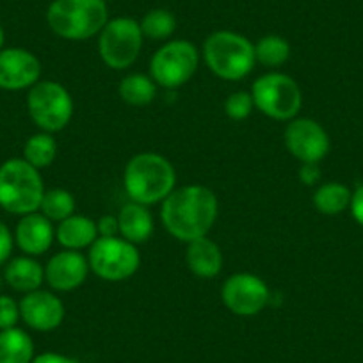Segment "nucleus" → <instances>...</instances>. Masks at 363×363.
Instances as JSON below:
<instances>
[{
    "mask_svg": "<svg viewBox=\"0 0 363 363\" xmlns=\"http://www.w3.org/2000/svg\"><path fill=\"white\" fill-rule=\"evenodd\" d=\"M45 186L40 169L26 159H9L0 166V207L15 216L40 211Z\"/></svg>",
    "mask_w": 363,
    "mask_h": 363,
    "instance_id": "4",
    "label": "nucleus"
},
{
    "mask_svg": "<svg viewBox=\"0 0 363 363\" xmlns=\"http://www.w3.org/2000/svg\"><path fill=\"white\" fill-rule=\"evenodd\" d=\"M30 363H79V362L69 358V356L59 354V352H43V354L34 356V359Z\"/></svg>",
    "mask_w": 363,
    "mask_h": 363,
    "instance_id": "34",
    "label": "nucleus"
},
{
    "mask_svg": "<svg viewBox=\"0 0 363 363\" xmlns=\"http://www.w3.org/2000/svg\"><path fill=\"white\" fill-rule=\"evenodd\" d=\"M253 109V96H251V93H247V91H235V93H232L225 102L226 116L233 121H242L246 120V118H250Z\"/></svg>",
    "mask_w": 363,
    "mask_h": 363,
    "instance_id": "28",
    "label": "nucleus"
},
{
    "mask_svg": "<svg viewBox=\"0 0 363 363\" xmlns=\"http://www.w3.org/2000/svg\"><path fill=\"white\" fill-rule=\"evenodd\" d=\"M323 178V171H320L319 164H301L299 167V180L305 186H317Z\"/></svg>",
    "mask_w": 363,
    "mask_h": 363,
    "instance_id": "32",
    "label": "nucleus"
},
{
    "mask_svg": "<svg viewBox=\"0 0 363 363\" xmlns=\"http://www.w3.org/2000/svg\"><path fill=\"white\" fill-rule=\"evenodd\" d=\"M75 198L66 189H48L45 191L41 200V214L52 223H61L75 214Z\"/></svg>",
    "mask_w": 363,
    "mask_h": 363,
    "instance_id": "26",
    "label": "nucleus"
},
{
    "mask_svg": "<svg viewBox=\"0 0 363 363\" xmlns=\"http://www.w3.org/2000/svg\"><path fill=\"white\" fill-rule=\"evenodd\" d=\"M107 22L106 0H54L47 9L48 27L62 40H91L102 33Z\"/></svg>",
    "mask_w": 363,
    "mask_h": 363,
    "instance_id": "3",
    "label": "nucleus"
},
{
    "mask_svg": "<svg viewBox=\"0 0 363 363\" xmlns=\"http://www.w3.org/2000/svg\"><path fill=\"white\" fill-rule=\"evenodd\" d=\"M349 208H351V214L352 218H354V221L358 223L359 226H363V186H359L358 189L352 193Z\"/></svg>",
    "mask_w": 363,
    "mask_h": 363,
    "instance_id": "33",
    "label": "nucleus"
},
{
    "mask_svg": "<svg viewBox=\"0 0 363 363\" xmlns=\"http://www.w3.org/2000/svg\"><path fill=\"white\" fill-rule=\"evenodd\" d=\"M285 146L301 164H319L330 153V135L310 118H294L285 127Z\"/></svg>",
    "mask_w": 363,
    "mask_h": 363,
    "instance_id": "12",
    "label": "nucleus"
},
{
    "mask_svg": "<svg viewBox=\"0 0 363 363\" xmlns=\"http://www.w3.org/2000/svg\"><path fill=\"white\" fill-rule=\"evenodd\" d=\"M219 214V201L214 191L205 186L174 187L173 193L162 201L160 221L164 228L182 242L207 237Z\"/></svg>",
    "mask_w": 363,
    "mask_h": 363,
    "instance_id": "1",
    "label": "nucleus"
},
{
    "mask_svg": "<svg viewBox=\"0 0 363 363\" xmlns=\"http://www.w3.org/2000/svg\"><path fill=\"white\" fill-rule=\"evenodd\" d=\"M13 246H15V235L4 223L0 221V265L8 264L13 253Z\"/></svg>",
    "mask_w": 363,
    "mask_h": 363,
    "instance_id": "30",
    "label": "nucleus"
},
{
    "mask_svg": "<svg viewBox=\"0 0 363 363\" xmlns=\"http://www.w3.org/2000/svg\"><path fill=\"white\" fill-rule=\"evenodd\" d=\"M4 41H6V34H4V29H2V26H0V50L4 48Z\"/></svg>",
    "mask_w": 363,
    "mask_h": 363,
    "instance_id": "35",
    "label": "nucleus"
},
{
    "mask_svg": "<svg viewBox=\"0 0 363 363\" xmlns=\"http://www.w3.org/2000/svg\"><path fill=\"white\" fill-rule=\"evenodd\" d=\"M289 57H291V45L285 38L277 36V34L260 38V41L255 45V59L262 66L278 68V66L285 65Z\"/></svg>",
    "mask_w": 363,
    "mask_h": 363,
    "instance_id": "25",
    "label": "nucleus"
},
{
    "mask_svg": "<svg viewBox=\"0 0 363 363\" xmlns=\"http://www.w3.org/2000/svg\"><path fill=\"white\" fill-rule=\"evenodd\" d=\"M143 30L138 20L120 16L106 23L99 34V52L102 61L113 69L130 68L143 48Z\"/></svg>",
    "mask_w": 363,
    "mask_h": 363,
    "instance_id": "10",
    "label": "nucleus"
},
{
    "mask_svg": "<svg viewBox=\"0 0 363 363\" xmlns=\"http://www.w3.org/2000/svg\"><path fill=\"white\" fill-rule=\"evenodd\" d=\"M186 262L189 271L198 278H216L223 269V251L208 237L187 242Z\"/></svg>",
    "mask_w": 363,
    "mask_h": 363,
    "instance_id": "17",
    "label": "nucleus"
},
{
    "mask_svg": "<svg viewBox=\"0 0 363 363\" xmlns=\"http://www.w3.org/2000/svg\"><path fill=\"white\" fill-rule=\"evenodd\" d=\"M89 262L80 251H59L45 265V281L55 292H72L86 281Z\"/></svg>",
    "mask_w": 363,
    "mask_h": 363,
    "instance_id": "15",
    "label": "nucleus"
},
{
    "mask_svg": "<svg viewBox=\"0 0 363 363\" xmlns=\"http://www.w3.org/2000/svg\"><path fill=\"white\" fill-rule=\"evenodd\" d=\"M55 239V230L50 219L40 211L22 216L15 230V242L29 257H40L47 253Z\"/></svg>",
    "mask_w": 363,
    "mask_h": 363,
    "instance_id": "16",
    "label": "nucleus"
},
{
    "mask_svg": "<svg viewBox=\"0 0 363 363\" xmlns=\"http://www.w3.org/2000/svg\"><path fill=\"white\" fill-rule=\"evenodd\" d=\"M4 281L13 291L29 294L45 281V267L29 255L11 258L4 267Z\"/></svg>",
    "mask_w": 363,
    "mask_h": 363,
    "instance_id": "18",
    "label": "nucleus"
},
{
    "mask_svg": "<svg viewBox=\"0 0 363 363\" xmlns=\"http://www.w3.org/2000/svg\"><path fill=\"white\" fill-rule=\"evenodd\" d=\"M41 62L26 48H2L0 50V89H30L40 82Z\"/></svg>",
    "mask_w": 363,
    "mask_h": 363,
    "instance_id": "13",
    "label": "nucleus"
},
{
    "mask_svg": "<svg viewBox=\"0 0 363 363\" xmlns=\"http://www.w3.org/2000/svg\"><path fill=\"white\" fill-rule=\"evenodd\" d=\"M123 186L134 203H162L174 191L177 171L160 153L143 152L128 160L123 171Z\"/></svg>",
    "mask_w": 363,
    "mask_h": 363,
    "instance_id": "2",
    "label": "nucleus"
},
{
    "mask_svg": "<svg viewBox=\"0 0 363 363\" xmlns=\"http://www.w3.org/2000/svg\"><path fill=\"white\" fill-rule=\"evenodd\" d=\"M65 303L48 291L29 292L20 301V319L36 331H54L65 320Z\"/></svg>",
    "mask_w": 363,
    "mask_h": 363,
    "instance_id": "14",
    "label": "nucleus"
},
{
    "mask_svg": "<svg viewBox=\"0 0 363 363\" xmlns=\"http://www.w3.org/2000/svg\"><path fill=\"white\" fill-rule=\"evenodd\" d=\"M89 271L100 280L125 281L138 272L141 255L138 246L121 237H99L87 255Z\"/></svg>",
    "mask_w": 363,
    "mask_h": 363,
    "instance_id": "9",
    "label": "nucleus"
},
{
    "mask_svg": "<svg viewBox=\"0 0 363 363\" xmlns=\"http://www.w3.org/2000/svg\"><path fill=\"white\" fill-rule=\"evenodd\" d=\"M34 359V342L27 331L9 328L0 331V363H30Z\"/></svg>",
    "mask_w": 363,
    "mask_h": 363,
    "instance_id": "21",
    "label": "nucleus"
},
{
    "mask_svg": "<svg viewBox=\"0 0 363 363\" xmlns=\"http://www.w3.org/2000/svg\"><path fill=\"white\" fill-rule=\"evenodd\" d=\"M200 52L187 40H173L159 48L150 61V77L166 89H178L198 72Z\"/></svg>",
    "mask_w": 363,
    "mask_h": 363,
    "instance_id": "8",
    "label": "nucleus"
},
{
    "mask_svg": "<svg viewBox=\"0 0 363 363\" xmlns=\"http://www.w3.org/2000/svg\"><path fill=\"white\" fill-rule=\"evenodd\" d=\"M99 237H120V225H118V216L106 214L96 221Z\"/></svg>",
    "mask_w": 363,
    "mask_h": 363,
    "instance_id": "31",
    "label": "nucleus"
},
{
    "mask_svg": "<svg viewBox=\"0 0 363 363\" xmlns=\"http://www.w3.org/2000/svg\"><path fill=\"white\" fill-rule=\"evenodd\" d=\"M55 239L65 250L82 251L84 247H91L99 239L96 221L87 216L73 214L68 219L61 221L55 228Z\"/></svg>",
    "mask_w": 363,
    "mask_h": 363,
    "instance_id": "19",
    "label": "nucleus"
},
{
    "mask_svg": "<svg viewBox=\"0 0 363 363\" xmlns=\"http://www.w3.org/2000/svg\"><path fill=\"white\" fill-rule=\"evenodd\" d=\"M118 225H120V237L132 244H145L153 233V218L152 212L146 205L130 203L123 205L118 214Z\"/></svg>",
    "mask_w": 363,
    "mask_h": 363,
    "instance_id": "20",
    "label": "nucleus"
},
{
    "mask_svg": "<svg viewBox=\"0 0 363 363\" xmlns=\"http://www.w3.org/2000/svg\"><path fill=\"white\" fill-rule=\"evenodd\" d=\"M221 299L226 308L235 315L253 317L269 305L271 291L257 274L237 272L223 284Z\"/></svg>",
    "mask_w": 363,
    "mask_h": 363,
    "instance_id": "11",
    "label": "nucleus"
},
{
    "mask_svg": "<svg viewBox=\"0 0 363 363\" xmlns=\"http://www.w3.org/2000/svg\"><path fill=\"white\" fill-rule=\"evenodd\" d=\"M139 26H141L143 36L148 40L162 41L173 36L177 30V18L167 9H152L143 16Z\"/></svg>",
    "mask_w": 363,
    "mask_h": 363,
    "instance_id": "27",
    "label": "nucleus"
},
{
    "mask_svg": "<svg viewBox=\"0 0 363 363\" xmlns=\"http://www.w3.org/2000/svg\"><path fill=\"white\" fill-rule=\"evenodd\" d=\"M118 95L125 104L132 107H145L155 100L157 84L145 73H130L121 79L118 86Z\"/></svg>",
    "mask_w": 363,
    "mask_h": 363,
    "instance_id": "23",
    "label": "nucleus"
},
{
    "mask_svg": "<svg viewBox=\"0 0 363 363\" xmlns=\"http://www.w3.org/2000/svg\"><path fill=\"white\" fill-rule=\"evenodd\" d=\"M352 193L340 182H326L313 193V207L324 216H338L351 205Z\"/></svg>",
    "mask_w": 363,
    "mask_h": 363,
    "instance_id": "22",
    "label": "nucleus"
},
{
    "mask_svg": "<svg viewBox=\"0 0 363 363\" xmlns=\"http://www.w3.org/2000/svg\"><path fill=\"white\" fill-rule=\"evenodd\" d=\"M55 157H57V143L52 138V134H47V132L30 135L23 145V159L36 169L48 167L54 162Z\"/></svg>",
    "mask_w": 363,
    "mask_h": 363,
    "instance_id": "24",
    "label": "nucleus"
},
{
    "mask_svg": "<svg viewBox=\"0 0 363 363\" xmlns=\"http://www.w3.org/2000/svg\"><path fill=\"white\" fill-rule=\"evenodd\" d=\"M27 111L41 132L55 134L69 125L73 118V99L62 84L40 80L29 89Z\"/></svg>",
    "mask_w": 363,
    "mask_h": 363,
    "instance_id": "7",
    "label": "nucleus"
},
{
    "mask_svg": "<svg viewBox=\"0 0 363 363\" xmlns=\"http://www.w3.org/2000/svg\"><path fill=\"white\" fill-rule=\"evenodd\" d=\"M20 320V303H16L11 296L0 294V331L16 328Z\"/></svg>",
    "mask_w": 363,
    "mask_h": 363,
    "instance_id": "29",
    "label": "nucleus"
},
{
    "mask_svg": "<svg viewBox=\"0 0 363 363\" xmlns=\"http://www.w3.org/2000/svg\"><path fill=\"white\" fill-rule=\"evenodd\" d=\"M255 109L277 121H291L298 118L303 107V93L291 75L269 72L258 77L251 87Z\"/></svg>",
    "mask_w": 363,
    "mask_h": 363,
    "instance_id": "6",
    "label": "nucleus"
},
{
    "mask_svg": "<svg viewBox=\"0 0 363 363\" xmlns=\"http://www.w3.org/2000/svg\"><path fill=\"white\" fill-rule=\"evenodd\" d=\"M4 274H0V292H2V287H4Z\"/></svg>",
    "mask_w": 363,
    "mask_h": 363,
    "instance_id": "36",
    "label": "nucleus"
},
{
    "mask_svg": "<svg viewBox=\"0 0 363 363\" xmlns=\"http://www.w3.org/2000/svg\"><path fill=\"white\" fill-rule=\"evenodd\" d=\"M203 59L216 77L232 82L250 75L257 65L255 45L233 30L212 33L203 43Z\"/></svg>",
    "mask_w": 363,
    "mask_h": 363,
    "instance_id": "5",
    "label": "nucleus"
}]
</instances>
